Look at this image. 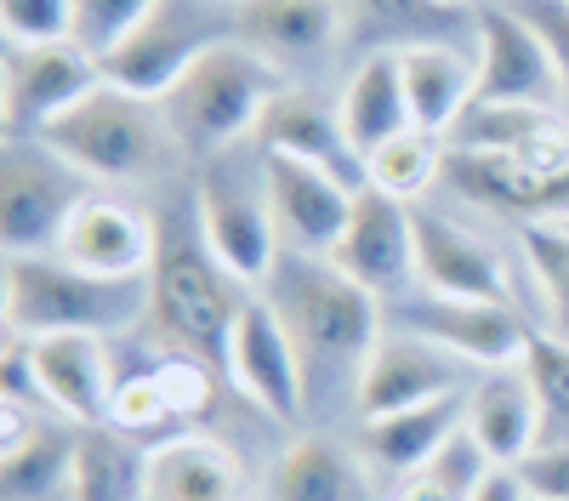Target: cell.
Here are the masks:
<instances>
[{"instance_id":"obj_1","label":"cell","mask_w":569,"mask_h":501,"mask_svg":"<svg viewBox=\"0 0 569 501\" xmlns=\"http://www.w3.org/2000/svg\"><path fill=\"white\" fill-rule=\"evenodd\" d=\"M246 302L251 285L217 262L200 222H160V257L149 273V325L166 353H188L211 371H228L233 325H240Z\"/></svg>"},{"instance_id":"obj_2","label":"cell","mask_w":569,"mask_h":501,"mask_svg":"<svg viewBox=\"0 0 569 501\" xmlns=\"http://www.w3.org/2000/svg\"><path fill=\"white\" fill-rule=\"evenodd\" d=\"M262 302L279 313V325L291 331L302 364L313 371H365V359L382 337V302L365 285H353L348 273L330 257H308V251H284L273 257L268 280H262Z\"/></svg>"},{"instance_id":"obj_3","label":"cell","mask_w":569,"mask_h":501,"mask_svg":"<svg viewBox=\"0 0 569 501\" xmlns=\"http://www.w3.org/2000/svg\"><path fill=\"white\" fill-rule=\"evenodd\" d=\"M284 86H291V74H284L279 63H268L262 52H251L246 40H217L211 52H200L171 80L160 109H166V120L177 131L182 154L217 160L233 143L257 137L268 103L279 98Z\"/></svg>"},{"instance_id":"obj_4","label":"cell","mask_w":569,"mask_h":501,"mask_svg":"<svg viewBox=\"0 0 569 501\" xmlns=\"http://www.w3.org/2000/svg\"><path fill=\"white\" fill-rule=\"evenodd\" d=\"M40 143L91 182H160L182 160L160 98H137L109 80H98L74 109H63L40 131Z\"/></svg>"},{"instance_id":"obj_5","label":"cell","mask_w":569,"mask_h":501,"mask_svg":"<svg viewBox=\"0 0 569 501\" xmlns=\"http://www.w3.org/2000/svg\"><path fill=\"white\" fill-rule=\"evenodd\" d=\"M7 331L12 337H120L131 325H149V280H103L58 251L46 257H7Z\"/></svg>"},{"instance_id":"obj_6","label":"cell","mask_w":569,"mask_h":501,"mask_svg":"<svg viewBox=\"0 0 569 501\" xmlns=\"http://www.w3.org/2000/svg\"><path fill=\"white\" fill-rule=\"evenodd\" d=\"M445 177L485 211L518 222H558L569 217V120H547L530 143L507 154H450Z\"/></svg>"},{"instance_id":"obj_7","label":"cell","mask_w":569,"mask_h":501,"mask_svg":"<svg viewBox=\"0 0 569 501\" xmlns=\"http://www.w3.org/2000/svg\"><path fill=\"white\" fill-rule=\"evenodd\" d=\"M91 200V177L52 154L40 137L0 143V246L7 257H46L63 246L69 217Z\"/></svg>"},{"instance_id":"obj_8","label":"cell","mask_w":569,"mask_h":501,"mask_svg":"<svg viewBox=\"0 0 569 501\" xmlns=\"http://www.w3.org/2000/svg\"><path fill=\"white\" fill-rule=\"evenodd\" d=\"M194 222L206 246L217 251V262L246 285H262L268 268L279 257V222L268 206V177H262V154L251 160H206L200 171V194H194Z\"/></svg>"},{"instance_id":"obj_9","label":"cell","mask_w":569,"mask_h":501,"mask_svg":"<svg viewBox=\"0 0 569 501\" xmlns=\"http://www.w3.org/2000/svg\"><path fill=\"white\" fill-rule=\"evenodd\" d=\"M217 40H233V0H160L109 58H98V69L120 91L166 98L171 80Z\"/></svg>"},{"instance_id":"obj_10","label":"cell","mask_w":569,"mask_h":501,"mask_svg":"<svg viewBox=\"0 0 569 501\" xmlns=\"http://www.w3.org/2000/svg\"><path fill=\"white\" fill-rule=\"evenodd\" d=\"M103 80L98 58L74 40H12L0 69V126L7 137H40Z\"/></svg>"},{"instance_id":"obj_11","label":"cell","mask_w":569,"mask_h":501,"mask_svg":"<svg viewBox=\"0 0 569 501\" xmlns=\"http://www.w3.org/2000/svg\"><path fill=\"white\" fill-rule=\"evenodd\" d=\"M399 331H416L427 342H439L445 353L479 364V371H490V364H512L525 359L530 348V325L518 319L512 302H467V297H399L388 302Z\"/></svg>"},{"instance_id":"obj_12","label":"cell","mask_w":569,"mask_h":501,"mask_svg":"<svg viewBox=\"0 0 569 501\" xmlns=\"http://www.w3.org/2000/svg\"><path fill=\"white\" fill-rule=\"evenodd\" d=\"M262 177H268V206L279 222V246L308 251V257L337 251L342 228L353 217V194H359L353 182L297 154H262Z\"/></svg>"},{"instance_id":"obj_13","label":"cell","mask_w":569,"mask_h":501,"mask_svg":"<svg viewBox=\"0 0 569 501\" xmlns=\"http://www.w3.org/2000/svg\"><path fill=\"white\" fill-rule=\"evenodd\" d=\"M472 63H479V86L472 98L479 103H530V109H552L558 98V74L541 34L518 18L507 0L501 7H479L472 12Z\"/></svg>"},{"instance_id":"obj_14","label":"cell","mask_w":569,"mask_h":501,"mask_svg":"<svg viewBox=\"0 0 569 501\" xmlns=\"http://www.w3.org/2000/svg\"><path fill=\"white\" fill-rule=\"evenodd\" d=\"M461 364L456 353H445L439 342H427L416 331H382L365 359V371L353 382V404L359 417L376 422V417H393V410H410V404H433V399H450V393H467L461 388Z\"/></svg>"},{"instance_id":"obj_15","label":"cell","mask_w":569,"mask_h":501,"mask_svg":"<svg viewBox=\"0 0 569 501\" xmlns=\"http://www.w3.org/2000/svg\"><path fill=\"white\" fill-rule=\"evenodd\" d=\"M353 285H365L376 302H399L410 273H416V228H410V206L388 200L376 189L353 194V217L342 228L337 251H330Z\"/></svg>"},{"instance_id":"obj_16","label":"cell","mask_w":569,"mask_h":501,"mask_svg":"<svg viewBox=\"0 0 569 501\" xmlns=\"http://www.w3.org/2000/svg\"><path fill=\"white\" fill-rule=\"evenodd\" d=\"M228 377L257 410H268L273 422H291L302 417V399H308V364L291 342V331L279 325V313L251 297L240 325H233V348H228Z\"/></svg>"},{"instance_id":"obj_17","label":"cell","mask_w":569,"mask_h":501,"mask_svg":"<svg viewBox=\"0 0 569 501\" xmlns=\"http://www.w3.org/2000/svg\"><path fill=\"white\" fill-rule=\"evenodd\" d=\"M58 257L74 262V268H86V273H103V280H149L154 257H160V217L154 211H137L126 200L91 194L69 217Z\"/></svg>"},{"instance_id":"obj_18","label":"cell","mask_w":569,"mask_h":501,"mask_svg":"<svg viewBox=\"0 0 569 501\" xmlns=\"http://www.w3.org/2000/svg\"><path fill=\"white\" fill-rule=\"evenodd\" d=\"M342 34V0H233V40H246L284 74L297 63H325Z\"/></svg>"},{"instance_id":"obj_19","label":"cell","mask_w":569,"mask_h":501,"mask_svg":"<svg viewBox=\"0 0 569 501\" xmlns=\"http://www.w3.org/2000/svg\"><path fill=\"white\" fill-rule=\"evenodd\" d=\"M416 228V280L433 297H467V302H507V262L472 234V228L410 206Z\"/></svg>"},{"instance_id":"obj_20","label":"cell","mask_w":569,"mask_h":501,"mask_svg":"<svg viewBox=\"0 0 569 501\" xmlns=\"http://www.w3.org/2000/svg\"><path fill=\"white\" fill-rule=\"evenodd\" d=\"M29 353H34V382H40L46 410H58L69 428L109 422L120 388H114V371H109L103 337H86V331L29 337Z\"/></svg>"},{"instance_id":"obj_21","label":"cell","mask_w":569,"mask_h":501,"mask_svg":"<svg viewBox=\"0 0 569 501\" xmlns=\"http://www.w3.org/2000/svg\"><path fill=\"white\" fill-rule=\"evenodd\" d=\"M472 444H479L496 468H518L525 455L541 444V404L525 377V364H490L479 382L467 388V422Z\"/></svg>"},{"instance_id":"obj_22","label":"cell","mask_w":569,"mask_h":501,"mask_svg":"<svg viewBox=\"0 0 569 501\" xmlns=\"http://www.w3.org/2000/svg\"><path fill=\"white\" fill-rule=\"evenodd\" d=\"M268 501H382V490L353 444L330 433H302L273 455Z\"/></svg>"},{"instance_id":"obj_23","label":"cell","mask_w":569,"mask_h":501,"mask_svg":"<svg viewBox=\"0 0 569 501\" xmlns=\"http://www.w3.org/2000/svg\"><path fill=\"white\" fill-rule=\"evenodd\" d=\"M251 143H257L262 154L313 160V166H325V171L348 177L353 189H365V160L353 154L348 131H342V120H337V109H325L313 91H302V86H284L279 98L268 103V114H262V126H257Z\"/></svg>"},{"instance_id":"obj_24","label":"cell","mask_w":569,"mask_h":501,"mask_svg":"<svg viewBox=\"0 0 569 501\" xmlns=\"http://www.w3.org/2000/svg\"><path fill=\"white\" fill-rule=\"evenodd\" d=\"M399 74H405V103H410V126L450 137V126L467 114L472 86H479V63L461 58L450 40H421L399 52Z\"/></svg>"},{"instance_id":"obj_25","label":"cell","mask_w":569,"mask_h":501,"mask_svg":"<svg viewBox=\"0 0 569 501\" xmlns=\"http://www.w3.org/2000/svg\"><path fill=\"white\" fill-rule=\"evenodd\" d=\"M149 501H246V468L228 444L206 433H177L154 444Z\"/></svg>"},{"instance_id":"obj_26","label":"cell","mask_w":569,"mask_h":501,"mask_svg":"<svg viewBox=\"0 0 569 501\" xmlns=\"http://www.w3.org/2000/svg\"><path fill=\"white\" fill-rule=\"evenodd\" d=\"M154 450L114 422H91L74 433L69 501H149Z\"/></svg>"},{"instance_id":"obj_27","label":"cell","mask_w":569,"mask_h":501,"mask_svg":"<svg viewBox=\"0 0 569 501\" xmlns=\"http://www.w3.org/2000/svg\"><path fill=\"white\" fill-rule=\"evenodd\" d=\"M467 422V393H450V399H433V404H410V410H393V417H376L365 422L359 433V450L370 455L376 468H388L399 479L421 473L433 455L461 433Z\"/></svg>"},{"instance_id":"obj_28","label":"cell","mask_w":569,"mask_h":501,"mask_svg":"<svg viewBox=\"0 0 569 501\" xmlns=\"http://www.w3.org/2000/svg\"><path fill=\"white\" fill-rule=\"evenodd\" d=\"M337 120H342V131H348V143H353L359 160H365L370 149H382L388 137L410 131L399 52H376V58H365V63L348 74L342 98H337Z\"/></svg>"},{"instance_id":"obj_29","label":"cell","mask_w":569,"mask_h":501,"mask_svg":"<svg viewBox=\"0 0 569 501\" xmlns=\"http://www.w3.org/2000/svg\"><path fill=\"white\" fill-rule=\"evenodd\" d=\"M80 433V428H74ZM74 433L34 428L18 450H0V490L7 501H69V468H74Z\"/></svg>"},{"instance_id":"obj_30","label":"cell","mask_w":569,"mask_h":501,"mask_svg":"<svg viewBox=\"0 0 569 501\" xmlns=\"http://www.w3.org/2000/svg\"><path fill=\"white\" fill-rule=\"evenodd\" d=\"M445 160H450L445 137L410 126V131L388 137L382 149H370V154H365V189L416 206L427 189H433V177H445Z\"/></svg>"},{"instance_id":"obj_31","label":"cell","mask_w":569,"mask_h":501,"mask_svg":"<svg viewBox=\"0 0 569 501\" xmlns=\"http://www.w3.org/2000/svg\"><path fill=\"white\" fill-rule=\"evenodd\" d=\"M518 251H525V268L536 280L547 331L569 342V217L558 222H525L518 228Z\"/></svg>"},{"instance_id":"obj_32","label":"cell","mask_w":569,"mask_h":501,"mask_svg":"<svg viewBox=\"0 0 569 501\" xmlns=\"http://www.w3.org/2000/svg\"><path fill=\"white\" fill-rule=\"evenodd\" d=\"M552 120V109H530V103H479L472 98L467 114L450 126L445 149L450 154H507L518 143H530V137Z\"/></svg>"},{"instance_id":"obj_33","label":"cell","mask_w":569,"mask_h":501,"mask_svg":"<svg viewBox=\"0 0 569 501\" xmlns=\"http://www.w3.org/2000/svg\"><path fill=\"white\" fill-rule=\"evenodd\" d=\"M490 473H496V462H490V455L472 444V433L461 428V433L433 455V462L399 484V501H472V490H479Z\"/></svg>"},{"instance_id":"obj_34","label":"cell","mask_w":569,"mask_h":501,"mask_svg":"<svg viewBox=\"0 0 569 501\" xmlns=\"http://www.w3.org/2000/svg\"><path fill=\"white\" fill-rule=\"evenodd\" d=\"M518 364H525L541 404V444H569V342L552 331H530V348Z\"/></svg>"},{"instance_id":"obj_35","label":"cell","mask_w":569,"mask_h":501,"mask_svg":"<svg viewBox=\"0 0 569 501\" xmlns=\"http://www.w3.org/2000/svg\"><path fill=\"white\" fill-rule=\"evenodd\" d=\"M342 12H353L359 23L388 29L399 40V52L405 46H421V40H439V29L461 23V12L439 7V0H342Z\"/></svg>"},{"instance_id":"obj_36","label":"cell","mask_w":569,"mask_h":501,"mask_svg":"<svg viewBox=\"0 0 569 501\" xmlns=\"http://www.w3.org/2000/svg\"><path fill=\"white\" fill-rule=\"evenodd\" d=\"M154 7L160 0H74V46L91 58H109Z\"/></svg>"},{"instance_id":"obj_37","label":"cell","mask_w":569,"mask_h":501,"mask_svg":"<svg viewBox=\"0 0 569 501\" xmlns=\"http://www.w3.org/2000/svg\"><path fill=\"white\" fill-rule=\"evenodd\" d=\"M109 422L114 428H126V433H137L142 444L149 439H177V410L166 404V393H160V382H154V371H142V377H131V382H120V393H114V410H109Z\"/></svg>"},{"instance_id":"obj_38","label":"cell","mask_w":569,"mask_h":501,"mask_svg":"<svg viewBox=\"0 0 569 501\" xmlns=\"http://www.w3.org/2000/svg\"><path fill=\"white\" fill-rule=\"evenodd\" d=\"M154 382H160L166 404L177 410V422H200L217 404V371L200 364V359H188V353H166L154 364Z\"/></svg>"},{"instance_id":"obj_39","label":"cell","mask_w":569,"mask_h":501,"mask_svg":"<svg viewBox=\"0 0 569 501\" xmlns=\"http://www.w3.org/2000/svg\"><path fill=\"white\" fill-rule=\"evenodd\" d=\"M7 40H74V0H0Z\"/></svg>"},{"instance_id":"obj_40","label":"cell","mask_w":569,"mask_h":501,"mask_svg":"<svg viewBox=\"0 0 569 501\" xmlns=\"http://www.w3.org/2000/svg\"><path fill=\"white\" fill-rule=\"evenodd\" d=\"M507 7L541 34L552 74H558V98L569 103V0H507Z\"/></svg>"},{"instance_id":"obj_41","label":"cell","mask_w":569,"mask_h":501,"mask_svg":"<svg viewBox=\"0 0 569 501\" xmlns=\"http://www.w3.org/2000/svg\"><path fill=\"white\" fill-rule=\"evenodd\" d=\"M512 473L536 501H569V444H536Z\"/></svg>"},{"instance_id":"obj_42","label":"cell","mask_w":569,"mask_h":501,"mask_svg":"<svg viewBox=\"0 0 569 501\" xmlns=\"http://www.w3.org/2000/svg\"><path fill=\"white\" fill-rule=\"evenodd\" d=\"M472 501H530V495H525V484H518L512 468H496L479 490H472Z\"/></svg>"},{"instance_id":"obj_43","label":"cell","mask_w":569,"mask_h":501,"mask_svg":"<svg viewBox=\"0 0 569 501\" xmlns=\"http://www.w3.org/2000/svg\"><path fill=\"white\" fill-rule=\"evenodd\" d=\"M439 7H450V12H467V7H472V0H439Z\"/></svg>"},{"instance_id":"obj_44","label":"cell","mask_w":569,"mask_h":501,"mask_svg":"<svg viewBox=\"0 0 569 501\" xmlns=\"http://www.w3.org/2000/svg\"><path fill=\"white\" fill-rule=\"evenodd\" d=\"M530 501H536V495H530Z\"/></svg>"}]
</instances>
